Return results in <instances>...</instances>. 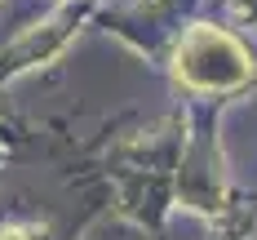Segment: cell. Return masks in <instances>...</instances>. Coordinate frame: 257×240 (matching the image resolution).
I'll use <instances>...</instances> for the list:
<instances>
[{
  "label": "cell",
  "instance_id": "2",
  "mask_svg": "<svg viewBox=\"0 0 257 240\" xmlns=\"http://www.w3.org/2000/svg\"><path fill=\"white\" fill-rule=\"evenodd\" d=\"M0 240H27V231H18V227H9V231H5Z\"/></svg>",
  "mask_w": 257,
  "mask_h": 240
},
{
  "label": "cell",
  "instance_id": "1",
  "mask_svg": "<svg viewBox=\"0 0 257 240\" xmlns=\"http://www.w3.org/2000/svg\"><path fill=\"white\" fill-rule=\"evenodd\" d=\"M253 71L244 45L217 31V27H195L178 49V76L191 89H235Z\"/></svg>",
  "mask_w": 257,
  "mask_h": 240
}]
</instances>
